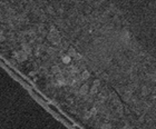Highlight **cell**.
I'll use <instances>...</instances> for the list:
<instances>
[{"instance_id": "obj_1", "label": "cell", "mask_w": 156, "mask_h": 129, "mask_svg": "<svg viewBox=\"0 0 156 129\" xmlns=\"http://www.w3.org/2000/svg\"><path fill=\"white\" fill-rule=\"evenodd\" d=\"M27 56H28V54H26L24 50H20V51H18V52L15 54L16 59L19 60V61H25L26 59H27Z\"/></svg>"}, {"instance_id": "obj_2", "label": "cell", "mask_w": 156, "mask_h": 129, "mask_svg": "<svg viewBox=\"0 0 156 129\" xmlns=\"http://www.w3.org/2000/svg\"><path fill=\"white\" fill-rule=\"evenodd\" d=\"M88 91V86L87 85H84V86L80 88V90H79V92H80L81 95H86V92Z\"/></svg>"}, {"instance_id": "obj_3", "label": "cell", "mask_w": 156, "mask_h": 129, "mask_svg": "<svg viewBox=\"0 0 156 129\" xmlns=\"http://www.w3.org/2000/svg\"><path fill=\"white\" fill-rule=\"evenodd\" d=\"M70 58H71L70 55L64 56V57H62V62H64V63H69V62H70Z\"/></svg>"}, {"instance_id": "obj_4", "label": "cell", "mask_w": 156, "mask_h": 129, "mask_svg": "<svg viewBox=\"0 0 156 129\" xmlns=\"http://www.w3.org/2000/svg\"><path fill=\"white\" fill-rule=\"evenodd\" d=\"M22 50L25 51L26 54H30L31 52V48L29 46H27V45H24V46H22Z\"/></svg>"}, {"instance_id": "obj_5", "label": "cell", "mask_w": 156, "mask_h": 129, "mask_svg": "<svg viewBox=\"0 0 156 129\" xmlns=\"http://www.w3.org/2000/svg\"><path fill=\"white\" fill-rule=\"evenodd\" d=\"M81 78H83V79H88V78H89V73H88L87 70H85V71L81 74Z\"/></svg>"}, {"instance_id": "obj_6", "label": "cell", "mask_w": 156, "mask_h": 129, "mask_svg": "<svg viewBox=\"0 0 156 129\" xmlns=\"http://www.w3.org/2000/svg\"><path fill=\"white\" fill-rule=\"evenodd\" d=\"M59 71H60V70H59V67H58V66H54V67L51 68V73H52V74H58Z\"/></svg>"}, {"instance_id": "obj_7", "label": "cell", "mask_w": 156, "mask_h": 129, "mask_svg": "<svg viewBox=\"0 0 156 129\" xmlns=\"http://www.w3.org/2000/svg\"><path fill=\"white\" fill-rule=\"evenodd\" d=\"M3 40H5V37H1L0 36V41H3Z\"/></svg>"}]
</instances>
